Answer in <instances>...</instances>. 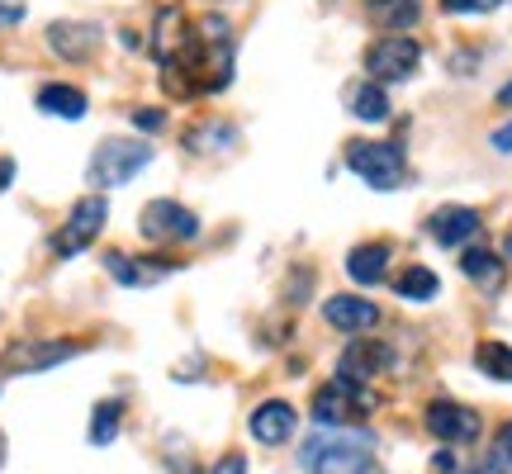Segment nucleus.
Masks as SVG:
<instances>
[{
  "instance_id": "f257e3e1",
  "label": "nucleus",
  "mask_w": 512,
  "mask_h": 474,
  "mask_svg": "<svg viewBox=\"0 0 512 474\" xmlns=\"http://www.w3.org/2000/svg\"><path fill=\"white\" fill-rule=\"evenodd\" d=\"M233 53H238V38H233V24L223 15H204L185 48L162 67L166 95H219L228 91L233 81Z\"/></svg>"
},
{
  "instance_id": "f03ea898",
  "label": "nucleus",
  "mask_w": 512,
  "mask_h": 474,
  "mask_svg": "<svg viewBox=\"0 0 512 474\" xmlns=\"http://www.w3.org/2000/svg\"><path fill=\"white\" fill-rule=\"evenodd\" d=\"M299 465L309 474H375V437L356 427H323L304 441Z\"/></svg>"
},
{
  "instance_id": "7ed1b4c3",
  "label": "nucleus",
  "mask_w": 512,
  "mask_h": 474,
  "mask_svg": "<svg viewBox=\"0 0 512 474\" xmlns=\"http://www.w3.org/2000/svg\"><path fill=\"white\" fill-rule=\"evenodd\" d=\"M152 143H138V138H105V143L91 152V185L95 190H119L128 185L143 166H152Z\"/></svg>"
},
{
  "instance_id": "20e7f679",
  "label": "nucleus",
  "mask_w": 512,
  "mask_h": 474,
  "mask_svg": "<svg viewBox=\"0 0 512 474\" xmlns=\"http://www.w3.org/2000/svg\"><path fill=\"white\" fill-rule=\"evenodd\" d=\"M347 166L370 185V190H399L408 181V157L403 143H370V138H351Z\"/></svg>"
},
{
  "instance_id": "39448f33",
  "label": "nucleus",
  "mask_w": 512,
  "mask_h": 474,
  "mask_svg": "<svg viewBox=\"0 0 512 474\" xmlns=\"http://www.w3.org/2000/svg\"><path fill=\"white\" fill-rule=\"evenodd\" d=\"M81 356V342H67V337H19L0 351V370L5 375H43V370H57L62 361Z\"/></svg>"
},
{
  "instance_id": "423d86ee",
  "label": "nucleus",
  "mask_w": 512,
  "mask_h": 474,
  "mask_svg": "<svg viewBox=\"0 0 512 474\" xmlns=\"http://www.w3.org/2000/svg\"><path fill=\"white\" fill-rule=\"evenodd\" d=\"M370 413H375V394H370L366 384L328 380L313 394V418L323 422V427H356Z\"/></svg>"
},
{
  "instance_id": "0eeeda50",
  "label": "nucleus",
  "mask_w": 512,
  "mask_h": 474,
  "mask_svg": "<svg viewBox=\"0 0 512 474\" xmlns=\"http://www.w3.org/2000/svg\"><path fill=\"white\" fill-rule=\"evenodd\" d=\"M105 223H110V204H105V195L76 200L72 214H67V223L53 233V256H62V261H67V256H81L95 237L105 233Z\"/></svg>"
},
{
  "instance_id": "6e6552de",
  "label": "nucleus",
  "mask_w": 512,
  "mask_h": 474,
  "mask_svg": "<svg viewBox=\"0 0 512 474\" xmlns=\"http://www.w3.org/2000/svg\"><path fill=\"white\" fill-rule=\"evenodd\" d=\"M418 62H422V48H418V38H408V34H384L366 48V76L380 81V86L408 81V76L418 72Z\"/></svg>"
},
{
  "instance_id": "1a4fd4ad",
  "label": "nucleus",
  "mask_w": 512,
  "mask_h": 474,
  "mask_svg": "<svg viewBox=\"0 0 512 474\" xmlns=\"http://www.w3.org/2000/svg\"><path fill=\"white\" fill-rule=\"evenodd\" d=\"M138 233L147 242H195L200 237V219L181 200H152L138 214Z\"/></svg>"
},
{
  "instance_id": "9d476101",
  "label": "nucleus",
  "mask_w": 512,
  "mask_h": 474,
  "mask_svg": "<svg viewBox=\"0 0 512 474\" xmlns=\"http://www.w3.org/2000/svg\"><path fill=\"white\" fill-rule=\"evenodd\" d=\"M422 422H427V432H432L441 446H470V441H479V432H484V422H479L475 408H465V403H451V399L427 403Z\"/></svg>"
},
{
  "instance_id": "9b49d317",
  "label": "nucleus",
  "mask_w": 512,
  "mask_h": 474,
  "mask_svg": "<svg viewBox=\"0 0 512 474\" xmlns=\"http://www.w3.org/2000/svg\"><path fill=\"white\" fill-rule=\"evenodd\" d=\"M389 347L384 342H375V337H351V347L342 351V361H337V380H347V384H366L370 389V380L375 375H384L389 370Z\"/></svg>"
},
{
  "instance_id": "f8f14e48",
  "label": "nucleus",
  "mask_w": 512,
  "mask_h": 474,
  "mask_svg": "<svg viewBox=\"0 0 512 474\" xmlns=\"http://www.w3.org/2000/svg\"><path fill=\"white\" fill-rule=\"evenodd\" d=\"M294 427H299V413H294L285 399H266L252 408V418H247V432H252L261 446H285L294 437Z\"/></svg>"
},
{
  "instance_id": "ddd939ff",
  "label": "nucleus",
  "mask_w": 512,
  "mask_h": 474,
  "mask_svg": "<svg viewBox=\"0 0 512 474\" xmlns=\"http://www.w3.org/2000/svg\"><path fill=\"white\" fill-rule=\"evenodd\" d=\"M323 318L337 332H351V337H366L370 328H380V309L370 299H361V294H332L323 304Z\"/></svg>"
},
{
  "instance_id": "4468645a",
  "label": "nucleus",
  "mask_w": 512,
  "mask_h": 474,
  "mask_svg": "<svg viewBox=\"0 0 512 474\" xmlns=\"http://www.w3.org/2000/svg\"><path fill=\"white\" fill-rule=\"evenodd\" d=\"M427 233L437 237L441 247H465L479 233V209H470V204H441L437 214L427 219Z\"/></svg>"
},
{
  "instance_id": "2eb2a0df",
  "label": "nucleus",
  "mask_w": 512,
  "mask_h": 474,
  "mask_svg": "<svg viewBox=\"0 0 512 474\" xmlns=\"http://www.w3.org/2000/svg\"><path fill=\"white\" fill-rule=\"evenodd\" d=\"M181 266V261H138V256H128V252H119V247H110L105 252V271L119 280V285H152V280H162V275H171Z\"/></svg>"
},
{
  "instance_id": "dca6fc26",
  "label": "nucleus",
  "mask_w": 512,
  "mask_h": 474,
  "mask_svg": "<svg viewBox=\"0 0 512 474\" xmlns=\"http://www.w3.org/2000/svg\"><path fill=\"white\" fill-rule=\"evenodd\" d=\"M185 38H190V24H185L181 5H162V10H157V24H152V38H147L152 57L166 67V62L185 48Z\"/></svg>"
},
{
  "instance_id": "f3484780",
  "label": "nucleus",
  "mask_w": 512,
  "mask_h": 474,
  "mask_svg": "<svg viewBox=\"0 0 512 474\" xmlns=\"http://www.w3.org/2000/svg\"><path fill=\"white\" fill-rule=\"evenodd\" d=\"M185 152H195V157H228L233 143H238V128L228 124V119H200V124L185 128Z\"/></svg>"
},
{
  "instance_id": "a211bd4d",
  "label": "nucleus",
  "mask_w": 512,
  "mask_h": 474,
  "mask_svg": "<svg viewBox=\"0 0 512 474\" xmlns=\"http://www.w3.org/2000/svg\"><path fill=\"white\" fill-rule=\"evenodd\" d=\"M95 43H100V29L95 24H53L48 29V48H53L57 57H67V62H81V57L95 53Z\"/></svg>"
},
{
  "instance_id": "6ab92c4d",
  "label": "nucleus",
  "mask_w": 512,
  "mask_h": 474,
  "mask_svg": "<svg viewBox=\"0 0 512 474\" xmlns=\"http://www.w3.org/2000/svg\"><path fill=\"white\" fill-rule=\"evenodd\" d=\"M347 275L356 285H380L389 275V242H361L347 256Z\"/></svg>"
},
{
  "instance_id": "aec40b11",
  "label": "nucleus",
  "mask_w": 512,
  "mask_h": 474,
  "mask_svg": "<svg viewBox=\"0 0 512 474\" xmlns=\"http://www.w3.org/2000/svg\"><path fill=\"white\" fill-rule=\"evenodd\" d=\"M38 110L53 114V119H86V91H76V86H62V81H53V86H43L38 91Z\"/></svg>"
},
{
  "instance_id": "412c9836",
  "label": "nucleus",
  "mask_w": 512,
  "mask_h": 474,
  "mask_svg": "<svg viewBox=\"0 0 512 474\" xmlns=\"http://www.w3.org/2000/svg\"><path fill=\"white\" fill-rule=\"evenodd\" d=\"M460 271L470 275L479 290H498L503 285V256L489 252V247H465L460 252Z\"/></svg>"
},
{
  "instance_id": "4be33fe9",
  "label": "nucleus",
  "mask_w": 512,
  "mask_h": 474,
  "mask_svg": "<svg viewBox=\"0 0 512 474\" xmlns=\"http://www.w3.org/2000/svg\"><path fill=\"white\" fill-rule=\"evenodd\" d=\"M351 114L361 119V124H384L389 119V95H384L380 81H361V86H351Z\"/></svg>"
},
{
  "instance_id": "5701e85b",
  "label": "nucleus",
  "mask_w": 512,
  "mask_h": 474,
  "mask_svg": "<svg viewBox=\"0 0 512 474\" xmlns=\"http://www.w3.org/2000/svg\"><path fill=\"white\" fill-rule=\"evenodd\" d=\"M366 10L380 29H413L422 15L418 0H366Z\"/></svg>"
},
{
  "instance_id": "b1692460",
  "label": "nucleus",
  "mask_w": 512,
  "mask_h": 474,
  "mask_svg": "<svg viewBox=\"0 0 512 474\" xmlns=\"http://www.w3.org/2000/svg\"><path fill=\"white\" fill-rule=\"evenodd\" d=\"M394 290H399V299H413V304H427V299H437L441 280L437 271H427V266H408V271L394 280Z\"/></svg>"
},
{
  "instance_id": "393cba45",
  "label": "nucleus",
  "mask_w": 512,
  "mask_h": 474,
  "mask_svg": "<svg viewBox=\"0 0 512 474\" xmlns=\"http://www.w3.org/2000/svg\"><path fill=\"white\" fill-rule=\"evenodd\" d=\"M119 427H124V403H119V399L95 403V413H91V446H110V441L119 437Z\"/></svg>"
},
{
  "instance_id": "a878e982",
  "label": "nucleus",
  "mask_w": 512,
  "mask_h": 474,
  "mask_svg": "<svg viewBox=\"0 0 512 474\" xmlns=\"http://www.w3.org/2000/svg\"><path fill=\"white\" fill-rule=\"evenodd\" d=\"M475 365L489 375V380L512 384V347H508V342H479V347H475Z\"/></svg>"
},
{
  "instance_id": "bb28decb",
  "label": "nucleus",
  "mask_w": 512,
  "mask_h": 474,
  "mask_svg": "<svg viewBox=\"0 0 512 474\" xmlns=\"http://www.w3.org/2000/svg\"><path fill=\"white\" fill-rule=\"evenodd\" d=\"M489 474H512V418L494 432V446H489Z\"/></svg>"
},
{
  "instance_id": "cd10ccee",
  "label": "nucleus",
  "mask_w": 512,
  "mask_h": 474,
  "mask_svg": "<svg viewBox=\"0 0 512 474\" xmlns=\"http://www.w3.org/2000/svg\"><path fill=\"white\" fill-rule=\"evenodd\" d=\"M503 0H441L446 15H494Z\"/></svg>"
},
{
  "instance_id": "c85d7f7f",
  "label": "nucleus",
  "mask_w": 512,
  "mask_h": 474,
  "mask_svg": "<svg viewBox=\"0 0 512 474\" xmlns=\"http://www.w3.org/2000/svg\"><path fill=\"white\" fill-rule=\"evenodd\" d=\"M209 474H247V456H242V451H228Z\"/></svg>"
},
{
  "instance_id": "c756f323",
  "label": "nucleus",
  "mask_w": 512,
  "mask_h": 474,
  "mask_svg": "<svg viewBox=\"0 0 512 474\" xmlns=\"http://www.w3.org/2000/svg\"><path fill=\"white\" fill-rule=\"evenodd\" d=\"M133 124L147 128V133H157V128L166 124V114L162 110H133Z\"/></svg>"
},
{
  "instance_id": "7c9ffc66",
  "label": "nucleus",
  "mask_w": 512,
  "mask_h": 474,
  "mask_svg": "<svg viewBox=\"0 0 512 474\" xmlns=\"http://www.w3.org/2000/svg\"><path fill=\"white\" fill-rule=\"evenodd\" d=\"M19 19H24V0H0V29L19 24Z\"/></svg>"
},
{
  "instance_id": "2f4dec72",
  "label": "nucleus",
  "mask_w": 512,
  "mask_h": 474,
  "mask_svg": "<svg viewBox=\"0 0 512 474\" xmlns=\"http://www.w3.org/2000/svg\"><path fill=\"white\" fill-rule=\"evenodd\" d=\"M489 143H494V152H512V124L494 128V138H489Z\"/></svg>"
},
{
  "instance_id": "473e14b6",
  "label": "nucleus",
  "mask_w": 512,
  "mask_h": 474,
  "mask_svg": "<svg viewBox=\"0 0 512 474\" xmlns=\"http://www.w3.org/2000/svg\"><path fill=\"white\" fill-rule=\"evenodd\" d=\"M10 181H15V157L0 152V190H10Z\"/></svg>"
},
{
  "instance_id": "72a5a7b5",
  "label": "nucleus",
  "mask_w": 512,
  "mask_h": 474,
  "mask_svg": "<svg viewBox=\"0 0 512 474\" xmlns=\"http://www.w3.org/2000/svg\"><path fill=\"white\" fill-rule=\"evenodd\" d=\"M498 105H508V110H512V81H508V86H498Z\"/></svg>"
},
{
  "instance_id": "f704fd0d",
  "label": "nucleus",
  "mask_w": 512,
  "mask_h": 474,
  "mask_svg": "<svg viewBox=\"0 0 512 474\" xmlns=\"http://www.w3.org/2000/svg\"><path fill=\"white\" fill-rule=\"evenodd\" d=\"M0 465H5V437H0Z\"/></svg>"
}]
</instances>
